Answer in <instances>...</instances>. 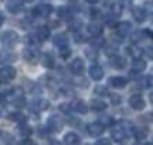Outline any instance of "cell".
<instances>
[{"mask_svg":"<svg viewBox=\"0 0 153 145\" xmlns=\"http://www.w3.org/2000/svg\"><path fill=\"white\" fill-rule=\"evenodd\" d=\"M128 137H129L128 131L123 128V125H122L120 123L119 124H115V125H112V127H111V138H112V141H115V142L120 144V142H125Z\"/></svg>","mask_w":153,"mask_h":145,"instance_id":"cell-1","label":"cell"},{"mask_svg":"<svg viewBox=\"0 0 153 145\" xmlns=\"http://www.w3.org/2000/svg\"><path fill=\"white\" fill-rule=\"evenodd\" d=\"M0 40H1V42L4 47L7 48H13V47H16L17 44H19V34L16 31H13V30H7L4 31L1 35H0Z\"/></svg>","mask_w":153,"mask_h":145,"instance_id":"cell-2","label":"cell"},{"mask_svg":"<svg viewBox=\"0 0 153 145\" xmlns=\"http://www.w3.org/2000/svg\"><path fill=\"white\" fill-rule=\"evenodd\" d=\"M40 51H38L36 47H30V48H24L23 49V58L26 59L27 62H31V64H37L40 61Z\"/></svg>","mask_w":153,"mask_h":145,"instance_id":"cell-3","label":"cell"},{"mask_svg":"<svg viewBox=\"0 0 153 145\" xmlns=\"http://www.w3.org/2000/svg\"><path fill=\"white\" fill-rule=\"evenodd\" d=\"M47 127L50 128V131H54V133H60L62 127H64V120L58 116V114H54L48 118V123H47Z\"/></svg>","mask_w":153,"mask_h":145,"instance_id":"cell-4","label":"cell"},{"mask_svg":"<svg viewBox=\"0 0 153 145\" xmlns=\"http://www.w3.org/2000/svg\"><path fill=\"white\" fill-rule=\"evenodd\" d=\"M53 13V6L47 4V3H43V4H38L36 9L33 10V14L36 17H43V18H47V17L51 16Z\"/></svg>","mask_w":153,"mask_h":145,"instance_id":"cell-5","label":"cell"},{"mask_svg":"<svg viewBox=\"0 0 153 145\" xmlns=\"http://www.w3.org/2000/svg\"><path fill=\"white\" fill-rule=\"evenodd\" d=\"M87 131H88V134L91 135V137L97 138V137H99V135L104 134L105 125L102 123H99V121H95V123H91L89 125H88Z\"/></svg>","mask_w":153,"mask_h":145,"instance_id":"cell-6","label":"cell"},{"mask_svg":"<svg viewBox=\"0 0 153 145\" xmlns=\"http://www.w3.org/2000/svg\"><path fill=\"white\" fill-rule=\"evenodd\" d=\"M17 70L11 66V65H3L0 66V78L4 79V81H11L16 78Z\"/></svg>","mask_w":153,"mask_h":145,"instance_id":"cell-7","label":"cell"},{"mask_svg":"<svg viewBox=\"0 0 153 145\" xmlns=\"http://www.w3.org/2000/svg\"><path fill=\"white\" fill-rule=\"evenodd\" d=\"M126 59L123 56H120V55H112L109 56V65L116 70H120V69H125L126 68Z\"/></svg>","mask_w":153,"mask_h":145,"instance_id":"cell-8","label":"cell"},{"mask_svg":"<svg viewBox=\"0 0 153 145\" xmlns=\"http://www.w3.org/2000/svg\"><path fill=\"white\" fill-rule=\"evenodd\" d=\"M70 69L74 75H82L84 73V70H85V65H84V61L81 58H75L72 61L71 64H70Z\"/></svg>","mask_w":153,"mask_h":145,"instance_id":"cell-9","label":"cell"},{"mask_svg":"<svg viewBox=\"0 0 153 145\" xmlns=\"http://www.w3.org/2000/svg\"><path fill=\"white\" fill-rule=\"evenodd\" d=\"M129 106H131L133 110H142V108L145 107V100H143V97L140 96V94L135 93V94H132V96L129 97Z\"/></svg>","mask_w":153,"mask_h":145,"instance_id":"cell-10","label":"cell"},{"mask_svg":"<svg viewBox=\"0 0 153 145\" xmlns=\"http://www.w3.org/2000/svg\"><path fill=\"white\" fill-rule=\"evenodd\" d=\"M132 14L135 17V20L137 23H143L148 17V13H146V9L145 7H140V6H135L132 7Z\"/></svg>","mask_w":153,"mask_h":145,"instance_id":"cell-11","label":"cell"},{"mask_svg":"<svg viewBox=\"0 0 153 145\" xmlns=\"http://www.w3.org/2000/svg\"><path fill=\"white\" fill-rule=\"evenodd\" d=\"M88 107L94 110V111H97V113H102L106 110L108 107V104L104 102V100H101V99H92L91 102H89V106Z\"/></svg>","mask_w":153,"mask_h":145,"instance_id":"cell-12","label":"cell"},{"mask_svg":"<svg viewBox=\"0 0 153 145\" xmlns=\"http://www.w3.org/2000/svg\"><path fill=\"white\" fill-rule=\"evenodd\" d=\"M40 61H41V65L44 68H54L55 65V59H54V55L51 52H44L43 55H40Z\"/></svg>","mask_w":153,"mask_h":145,"instance_id":"cell-13","label":"cell"},{"mask_svg":"<svg viewBox=\"0 0 153 145\" xmlns=\"http://www.w3.org/2000/svg\"><path fill=\"white\" fill-rule=\"evenodd\" d=\"M89 76H91V79H94V81H97V82L101 81L104 78V69H102V66L92 65L89 68Z\"/></svg>","mask_w":153,"mask_h":145,"instance_id":"cell-14","label":"cell"},{"mask_svg":"<svg viewBox=\"0 0 153 145\" xmlns=\"http://www.w3.org/2000/svg\"><path fill=\"white\" fill-rule=\"evenodd\" d=\"M34 35L37 37V40L40 42H43L45 40H48L50 37V28L47 26H41V27H38L36 31H34Z\"/></svg>","mask_w":153,"mask_h":145,"instance_id":"cell-15","label":"cell"},{"mask_svg":"<svg viewBox=\"0 0 153 145\" xmlns=\"http://www.w3.org/2000/svg\"><path fill=\"white\" fill-rule=\"evenodd\" d=\"M33 107H31V110L33 111H37V113H41V111H45L47 108H48L50 103L45 100V99H37L36 102L31 104Z\"/></svg>","mask_w":153,"mask_h":145,"instance_id":"cell-16","label":"cell"},{"mask_svg":"<svg viewBox=\"0 0 153 145\" xmlns=\"http://www.w3.org/2000/svg\"><path fill=\"white\" fill-rule=\"evenodd\" d=\"M116 31H118V35L120 37H125L129 32L132 31V24L129 21H120L118 26H116Z\"/></svg>","mask_w":153,"mask_h":145,"instance_id":"cell-17","label":"cell"},{"mask_svg":"<svg viewBox=\"0 0 153 145\" xmlns=\"http://www.w3.org/2000/svg\"><path fill=\"white\" fill-rule=\"evenodd\" d=\"M7 10L10 11L11 14H19L20 11H23V4L19 0H9L7 1Z\"/></svg>","mask_w":153,"mask_h":145,"instance_id":"cell-18","label":"cell"},{"mask_svg":"<svg viewBox=\"0 0 153 145\" xmlns=\"http://www.w3.org/2000/svg\"><path fill=\"white\" fill-rule=\"evenodd\" d=\"M146 69V62L142 58H135L132 62V70L133 73H142L143 70Z\"/></svg>","mask_w":153,"mask_h":145,"instance_id":"cell-19","label":"cell"},{"mask_svg":"<svg viewBox=\"0 0 153 145\" xmlns=\"http://www.w3.org/2000/svg\"><path fill=\"white\" fill-rule=\"evenodd\" d=\"M70 107H71V110H74V111H76V113H79V114H85L88 111L87 104L82 102V100H74L70 104Z\"/></svg>","mask_w":153,"mask_h":145,"instance_id":"cell-20","label":"cell"},{"mask_svg":"<svg viewBox=\"0 0 153 145\" xmlns=\"http://www.w3.org/2000/svg\"><path fill=\"white\" fill-rule=\"evenodd\" d=\"M87 31L89 32L91 35H101L102 31H104V28H102V26L95 20L94 23H89V24L87 26Z\"/></svg>","mask_w":153,"mask_h":145,"instance_id":"cell-21","label":"cell"},{"mask_svg":"<svg viewBox=\"0 0 153 145\" xmlns=\"http://www.w3.org/2000/svg\"><path fill=\"white\" fill-rule=\"evenodd\" d=\"M14 90V89H13ZM9 96H13V99H10L11 103L14 104V107L17 108H23V107H26V104H27V102H26V97L23 96V94H19V96H14V93L11 92Z\"/></svg>","mask_w":153,"mask_h":145,"instance_id":"cell-22","label":"cell"},{"mask_svg":"<svg viewBox=\"0 0 153 145\" xmlns=\"http://www.w3.org/2000/svg\"><path fill=\"white\" fill-rule=\"evenodd\" d=\"M109 85L115 89H122L126 86V79L122 76H112L109 79Z\"/></svg>","mask_w":153,"mask_h":145,"instance_id":"cell-23","label":"cell"},{"mask_svg":"<svg viewBox=\"0 0 153 145\" xmlns=\"http://www.w3.org/2000/svg\"><path fill=\"white\" fill-rule=\"evenodd\" d=\"M64 144H68V145L81 144V138H79V135L75 134V133H68V134L64 135Z\"/></svg>","mask_w":153,"mask_h":145,"instance_id":"cell-24","label":"cell"},{"mask_svg":"<svg viewBox=\"0 0 153 145\" xmlns=\"http://www.w3.org/2000/svg\"><path fill=\"white\" fill-rule=\"evenodd\" d=\"M53 42H54V45H57L58 48L67 47V45H68V37H67L65 34H57V35L53 37Z\"/></svg>","mask_w":153,"mask_h":145,"instance_id":"cell-25","label":"cell"},{"mask_svg":"<svg viewBox=\"0 0 153 145\" xmlns=\"http://www.w3.org/2000/svg\"><path fill=\"white\" fill-rule=\"evenodd\" d=\"M58 17L64 21H70L74 16H72V11L70 7H61V9H58Z\"/></svg>","mask_w":153,"mask_h":145,"instance_id":"cell-26","label":"cell"},{"mask_svg":"<svg viewBox=\"0 0 153 145\" xmlns=\"http://www.w3.org/2000/svg\"><path fill=\"white\" fill-rule=\"evenodd\" d=\"M132 134H133V137L136 138L137 141H143L146 137H148V128H133L132 130Z\"/></svg>","mask_w":153,"mask_h":145,"instance_id":"cell-27","label":"cell"},{"mask_svg":"<svg viewBox=\"0 0 153 145\" xmlns=\"http://www.w3.org/2000/svg\"><path fill=\"white\" fill-rule=\"evenodd\" d=\"M104 38H101L99 35H92V38H89V44L92 48H97L99 49L101 47H104Z\"/></svg>","mask_w":153,"mask_h":145,"instance_id":"cell-28","label":"cell"},{"mask_svg":"<svg viewBox=\"0 0 153 145\" xmlns=\"http://www.w3.org/2000/svg\"><path fill=\"white\" fill-rule=\"evenodd\" d=\"M19 134L22 137H30L33 134V128L30 125H26L24 123H20V125H19Z\"/></svg>","mask_w":153,"mask_h":145,"instance_id":"cell-29","label":"cell"},{"mask_svg":"<svg viewBox=\"0 0 153 145\" xmlns=\"http://www.w3.org/2000/svg\"><path fill=\"white\" fill-rule=\"evenodd\" d=\"M126 51H128V54L132 55L133 58H140V56L143 55V52H145L143 49L137 48V47H135V45H133V47H129V48L126 49Z\"/></svg>","mask_w":153,"mask_h":145,"instance_id":"cell-30","label":"cell"},{"mask_svg":"<svg viewBox=\"0 0 153 145\" xmlns=\"http://www.w3.org/2000/svg\"><path fill=\"white\" fill-rule=\"evenodd\" d=\"M137 85L139 87H142V89H149V87L152 86V76H145L143 79L137 82Z\"/></svg>","mask_w":153,"mask_h":145,"instance_id":"cell-31","label":"cell"},{"mask_svg":"<svg viewBox=\"0 0 153 145\" xmlns=\"http://www.w3.org/2000/svg\"><path fill=\"white\" fill-rule=\"evenodd\" d=\"M9 118H10L11 121H16V123H24V121H26L24 116H23L22 113H19V111L10 113V114H9Z\"/></svg>","mask_w":153,"mask_h":145,"instance_id":"cell-32","label":"cell"},{"mask_svg":"<svg viewBox=\"0 0 153 145\" xmlns=\"http://www.w3.org/2000/svg\"><path fill=\"white\" fill-rule=\"evenodd\" d=\"M68 23H70V24H68V27H70V30H71V31H78V30L82 27V21H81V20H74V17H72Z\"/></svg>","mask_w":153,"mask_h":145,"instance_id":"cell-33","label":"cell"},{"mask_svg":"<svg viewBox=\"0 0 153 145\" xmlns=\"http://www.w3.org/2000/svg\"><path fill=\"white\" fill-rule=\"evenodd\" d=\"M118 7L120 9V11L123 10H128V9H132V1L131 0H118L116 1Z\"/></svg>","mask_w":153,"mask_h":145,"instance_id":"cell-34","label":"cell"},{"mask_svg":"<svg viewBox=\"0 0 153 145\" xmlns=\"http://www.w3.org/2000/svg\"><path fill=\"white\" fill-rule=\"evenodd\" d=\"M85 55H87L88 59H92V61H95V59L98 58V49L91 47L89 49H87V51H85Z\"/></svg>","mask_w":153,"mask_h":145,"instance_id":"cell-35","label":"cell"},{"mask_svg":"<svg viewBox=\"0 0 153 145\" xmlns=\"http://www.w3.org/2000/svg\"><path fill=\"white\" fill-rule=\"evenodd\" d=\"M11 92H13V87L10 85H0V96H9Z\"/></svg>","mask_w":153,"mask_h":145,"instance_id":"cell-36","label":"cell"},{"mask_svg":"<svg viewBox=\"0 0 153 145\" xmlns=\"http://www.w3.org/2000/svg\"><path fill=\"white\" fill-rule=\"evenodd\" d=\"M70 55H71V49L68 48V45H67V47H61V48H60V56H61V58L67 59Z\"/></svg>","mask_w":153,"mask_h":145,"instance_id":"cell-37","label":"cell"},{"mask_svg":"<svg viewBox=\"0 0 153 145\" xmlns=\"http://www.w3.org/2000/svg\"><path fill=\"white\" fill-rule=\"evenodd\" d=\"M94 92H95V94H98V96H108V89L105 86H99L98 85Z\"/></svg>","mask_w":153,"mask_h":145,"instance_id":"cell-38","label":"cell"},{"mask_svg":"<svg viewBox=\"0 0 153 145\" xmlns=\"http://www.w3.org/2000/svg\"><path fill=\"white\" fill-rule=\"evenodd\" d=\"M91 17H92V20H99V18L102 17V11L99 10V9L92 7V9H91Z\"/></svg>","mask_w":153,"mask_h":145,"instance_id":"cell-39","label":"cell"},{"mask_svg":"<svg viewBox=\"0 0 153 145\" xmlns=\"http://www.w3.org/2000/svg\"><path fill=\"white\" fill-rule=\"evenodd\" d=\"M99 123H102L105 127H109V125L114 124V120H112V117H109V116H105V117H102L99 120Z\"/></svg>","mask_w":153,"mask_h":145,"instance_id":"cell-40","label":"cell"},{"mask_svg":"<svg viewBox=\"0 0 153 145\" xmlns=\"http://www.w3.org/2000/svg\"><path fill=\"white\" fill-rule=\"evenodd\" d=\"M109 97H111V100H112V103H114V104L120 103V96H118V94H115V93H112V94H111V93H109Z\"/></svg>","mask_w":153,"mask_h":145,"instance_id":"cell-41","label":"cell"},{"mask_svg":"<svg viewBox=\"0 0 153 145\" xmlns=\"http://www.w3.org/2000/svg\"><path fill=\"white\" fill-rule=\"evenodd\" d=\"M68 123L71 124V127H75V125H79V120L78 118L74 120V117H68Z\"/></svg>","mask_w":153,"mask_h":145,"instance_id":"cell-42","label":"cell"},{"mask_svg":"<svg viewBox=\"0 0 153 145\" xmlns=\"http://www.w3.org/2000/svg\"><path fill=\"white\" fill-rule=\"evenodd\" d=\"M111 141L108 138H102V140H98L97 141V145H109Z\"/></svg>","mask_w":153,"mask_h":145,"instance_id":"cell-43","label":"cell"},{"mask_svg":"<svg viewBox=\"0 0 153 145\" xmlns=\"http://www.w3.org/2000/svg\"><path fill=\"white\" fill-rule=\"evenodd\" d=\"M106 55H108V56L116 55V47H112V48H108V49H106Z\"/></svg>","mask_w":153,"mask_h":145,"instance_id":"cell-44","label":"cell"},{"mask_svg":"<svg viewBox=\"0 0 153 145\" xmlns=\"http://www.w3.org/2000/svg\"><path fill=\"white\" fill-rule=\"evenodd\" d=\"M75 40H76V42H82V41H84V37H82L81 34H78V32H76V34H75Z\"/></svg>","mask_w":153,"mask_h":145,"instance_id":"cell-45","label":"cell"},{"mask_svg":"<svg viewBox=\"0 0 153 145\" xmlns=\"http://www.w3.org/2000/svg\"><path fill=\"white\" fill-rule=\"evenodd\" d=\"M3 58H6V54H4V52H3V54H1V56H0V61H1ZM7 59L13 61V59H14V55H7Z\"/></svg>","mask_w":153,"mask_h":145,"instance_id":"cell-46","label":"cell"},{"mask_svg":"<svg viewBox=\"0 0 153 145\" xmlns=\"http://www.w3.org/2000/svg\"><path fill=\"white\" fill-rule=\"evenodd\" d=\"M146 55H148L149 58H152V47H148V48H146Z\"/></svg>","mask_w":153,"mask_h":145,"instance_id":"cell-47","label":"cell"},{"mask_svg":"<svg viewBox=\"0 0 153 145\" xmlns=\"http://www.w3.org/2000/svg\"><path fill=\"white\" fill-rule=\"evenodd\" d=\"M3 23H4V14H3V13L0 11V26H1Z\"/></svg>","mask_w":153,"mask_h":145,"instance_id":"cell-48","label":"cell"},{"mask_svg":"<svg viewBox=\"0 0 153 145\" xmlns=\"http://www.w3.org/2000/svg\"><path fill=\"white\" fill-rule=\"evenodd\" d=\"M22 144H26V145H27V144H34V142H33V141H31V140H28V138H26V140L23 141Z\"/></svg>","mask_w":153,"mask_h":145,"instance_id":"cell-49","label":"cell"},{"mask_svg":"<svg viewBox=\"0 0 153 145\" xmlns=\"http://www.w3.org/2000/svg\"><path fill=\"white\" fill-rule=\"evenodd\" d=\"M87 3H91V4H97L98 3V0H85Z\"/></svg>","mask_w":153,"mask_h":145,"instance_id":"cell-50","label":"cell"},{"mask_svg":"<svg viewBox=\"0 0 153 145\" xmlns=\"http://www.w3.org/2000/svg\"><path fill=\"white\" fill-rule=\"evenodd\" d=\"M22 1H24V3H31L33 0H22Z\"/></svg>","mask_w":153,"mask_h":145,"instance_id":"cell-51","label":"cell"},{"mask_svg":"<svg viewBox=\"0 0 153 145\" xmlns=\"http://www.w3.org/2000/svg\"><path fill=\"white\" fill-rule=\"evenodd\" d=\"M0 135H1V130H0Z\"/></svg>","mask_w":153,"mask_h":145,"instance_id":"cell-52","label":"cell"}]
</instances>
